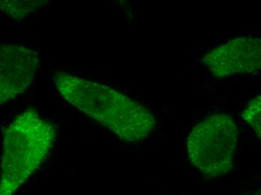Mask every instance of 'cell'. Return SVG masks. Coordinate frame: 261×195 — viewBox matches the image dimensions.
I'll use <instances>...</instances> for the list:
<instances>
[{
  "mask_svg": "<svg viewBox=\"0 0 261 195\" xmlns=\"http://www.w3.org/2000/svg\"><path fill=\"white\" fill-rule=\"evenodd\" d=\"M53 80L67 102L123 142H139L155 129L156 120L149 108L108 86L63 72Z\"/></svg>",
  "mask_w": 261,
  "mask_h": 195,
  "instance_id": "obj_1",
  "label": "cell"
},
{
  "mask_svg": "<svg viewBox=\"0 0 261 195\" xmlns=\"http://www.w3.org/2000/svg\"><path fill=\"white\" fill-rule=\"evenodd\" d=\"M55 139L52 123L34 109L14 119L3 138L0 195H14L48 156Z\"/></svg>",
  "mask_w": 261,
  "mask_h": 195,
  "instance_id": "obj_2",
  "label": "cell"
},
{
  "mask_svg": "<svg viewBox=\"0 0 261 195\" xmlns=\"http://www.w3.org/2000/svg\"><path fill=\"white\" fill-rule=\"evenodd\" d=\"M238 128L227 114H213L194 127L187 141L192 165L206 178L222 177L233 168Z\"/></svg>",
  "mask_w": 261,
  "mask_h": 195,
  "instance_id": "obj_3",
  "label": "cell"
},
{
  "mask_svg": "<svg viewBox=\"0 0 261 195\" xmlns=\"http://www.w3.org/2000/svg\"><path fill=\"white\" fill-rule=\"evenodd\" d=\"M202 63L218 77L249 74L261 69V38H237L216 47Z\"/></svg>",
  "mask_w": 261,
  "mask_h": 195,
  "instance_id": "obj_4",
  "label": "cell"
},
{
  "mask_svg": "<svg viewBox=\"0 0 261 195\" xmlns=\"http://www.w3.org/2000/svg\"><path fill=\"white\" fill-rule=\"evenodd\" d=\"M39 68L35 50L25 46L3 45L0 50V103L21 94L33 83Z\"/></svg>",
  "mask_w": 261,
  "mask_h": 195,
  "instance_id": "obj_5",
  "label": "cell"
},
{
  "mask_svg": "<svg viewBox=\"0 0 261 195\" xmlns=\"http://www.w3.org/2000/svg\"><path fill=\"white\" fill-rule=\"evenodd\" d=\"M44 1H12L2 0L0 2L2 11L5 14H9L17 20L24 19L30 14L34 13L39 6L44 5Z\"/></svg>",
  "mask_w": 261,
  "mask_h": 195,
  "instance_id": "obj_6",
  "label": "cell"
},
{
  "mask_svg": "<svg viewBox=\"0 0 261 195\" xmlns=\"http://www.w3.org/2000/svg\"><path fill=\"white\" fill-rule=\"evenodd\" d=\"M242 117L261 139V95L248 102Z\"/></svg>",
  "mask_w": 261,
  "mask_h": 195,
  "instance_id": "obj_7",
  "label": "cell"
},
{
  "mask_svg": "<svg viewBox=\"0 0 261 195\" xmlns=\"http://www.w3.org/2000/svg\"><path fill=\"white\" fill-rule=\"evenodd\" d=\"M251 195H261V187L259 189H257V191H254V193H252Z\"/></svg>",
  "mask_w": 261,
  "mask_h": 195,
  "instance_id": "obj_8",
  "label": "cell"
}]
</instances>
